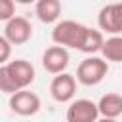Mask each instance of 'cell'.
Returning <instances> with one entry per match:
<instances>
[{"label":"cell","mask_w":122,"mask_h":122,"mask_svg":"<svg viewBox=\"0 0 122 122\" xmlns=\"http://www.w3.org/2000/svg\"><path fill=\"white\" fill-rule=\"evenodd\" d=\"M0 92H4V93H8V95L19 92L17 86L13 84V80H11V76H10L8 69H6V65H0Z\"/></svg>","instance_id":"5bb4252c"},{"label":"cell","mask_w":122,"mask_h":122,"mask_svg":"<svg viewBox=\"0 0 122 122\" xmlns=\"http://www.w3.org/2000/svg\"><path fill=\"white\" fill-rule=\"evenodd\" d=\"M4 38L11 44V46H21L27 44L32 38V25L27 17L23 15H15L11 17L6 27H4Z\"/></svg>","instance_id":"5b68a950"},{"label":"cell","mask_w":122,"mask_h":122,"mask_svg":"<svg viewBox=\"0 0 122 122\" xmlns=\"http://www.w3.org/2000/svg\"><path fill=\"white\" fill-rule=\"evenodd\" d=\"M86 25L72 21V19H61L53 25L51 30V42L55 46H63V48H71V50H80V44L84 40L86 34Z\"/></svg>","instance_id":"6da1fadb"},{"label":"cell","mask_w":122,"mask_h":122,"mask_svg":"<svg viewBox=\"0 0 122 122\" xmlns=\"http://www.w3.org/2000/svg\"><path fill=\"white\" fill-rule=\"evenodd\" d=\"M6 69H8V72H10L11 80H13V84L17 86V90L29 88V86L34 82V78H36V71H34L32 63L27 61V59H13V61H8V63H6Z\"/></svg>","instance_id":"ba28073f"},{"label":"cell","mask_w":122,"mask_h":122,"mask_svg":"<svg viewBox=\"0 0 122 122\" xmlns=\"http://www.w3.org/2000/svg\"><path fill=\"white\" fill-rule=\"evenodd\" d=\"M8 105H10V111L19 114V116H34L40 111L42 101H40V97L34 92L25 88V90H19V92L11 93Z\"/></svg>","instance_id":"3957f363"},{"label":"cell","mask_w":122,"mask_h":122,"mask_svg":"<svg viewBox=\"0 0 122 122\" xmlns=\"http://www.w3.org/2000/svg\"><path fill=\"white\" fill-rule=\"evenodd\" d=\"M15 4H23V6H27V4H34L36 0H13Z\"/></svg>","instance_id":"e0dca14e"},{"label":"cell","mask_w":122,"mask_h":122,"mask_svg":"<svg viewBox=\"0 0 122 122\" xmlns=\"http://www.w3.org/2000/svg\"><path fill=\"white\" fill-rule=\"evenodd\" d=\"M107 72H109V63L103 57L88 55L76 67V76L74 78L82 86H97L99 82H103V78L107 76Z\"/></svg>","instance_id":"7a4b0ae2"},{"label":"cell","mask_w":122,"mask_h":122,"mask_svg":"<svg viewBox=\"0 0 122 122\" xmlns=\"http://www.w3.org/2000/svg\"><path fill=\"white\" fill-rule=\"evenodd\" d=\"M103 40H105V36H103V32H101L99 29H92V27H88V29H86V34H84V40H82L78 51L88 53V55H95L97 51H101Z\"/></svg>","instance_id":"4fadbf2b"},{"label":"cell","mask_w":122,"mask_h":122,"mask_svg":"<svg viewBox=\"0 0 122 122\" xmlns=\"http://www.w3.org/2000/svg\"><path fill=\"white\" fill-rule=\"evenodd\" d=\"M97 111L101 118H118L122 114V95L114 92L101 95L97 101Z\"/></svg>","instance_id":"8fae6325"},{"label":"cell","mask_w":122,"mask_h":122,"mask_svg":"<svg viewBox=\"0 0 122 122\" xmlns=\"http://www.w3.org/2000/svg\"><path fill=\"white\" fill-rule=\"evenodd\" d=\"M69 50L63 46H50L46 48V51L42 53V67L50 72V74H59L65 72V69L69 67Z\"/></svg>","instance_id":"9c48e42d"},{"label":"cell","mask_w":122,"mask_h":122,"mask_svg":"<svg viewBox=\"0 0 122 122\" xmlns=\"http://www.w3.org/2000/svg\"><path fill=\"white\" fill-rule=\"evenodd\" d=\"M50 93L57 103H71L76 93V78L69 72H59L50 84Z\"/></svg>","instance_id":"52a82bcc"},{"label":"cell","mask_w":122,"mask_h":122,"mask_svg":"<svg viewBox=\"0 0 122 122\" xmlns=\"http://www.w3.org/2000/svg\"><path fill=\"white\" fill-rule=\"evenodd\" d=\"M97 25L101 32H107L111 36L122 34V2L103 6L97 13Z\"/></svg>","instance_id":"277c9868"},{"label":"cell","mask_w":122,"mask_h":122,"mask_svg":"<svg viewBox=\"0 0 122 122\" xmlns=\"http://www.w3.org/2000/svg\"><path fill=\"white\" fill-rule=\"evenodd\" d=\"M11 17H15V2L13 0H0V21L8 23Z\"/></svg>","instance_id":"9a60e30c"},{"label":"cell","mask_w":122,"mask_h":122,"mask_svg":"<svg viewBox=\"0 0 122 122\" xmlns=\"http://www.w3.org/2000/svg\"><path fill=\"white\" fill-rule=\"evenodd\" d=\"M67 122H95L99 118L97 103L92 99H72L65 112Z\"/></svg>","instance_id":"8992f818"},{"label":"cell","mask_w":122,"mask_h":122,"mask_svg":"<svg viewBox=\"0 0 122 122\" xmlns=\"http://www.w3.org/2000/svg\"><path fill=\"white\" fill-rule=\"evenodd\" d=\"M95 122H118L116 118H97Z\"/></svg>","instance_id":"ac0fdd59"},{"label":"cell","mask_w":122,"mask_h":122,"mask_svg":"<svg viewBox=\"0 0 122 122\" xmlns=\"http://www.w3.org/2000/svg\"><path fill=\"white\" fill-rule=\"evenodd\" d=\"M61 11H63L61 0H36L34 2V13L46 25L57 23L61 17Z\"/></svg>","instance_id":"30bf717a"},{"label":"cell","mask_w":122,"mask_h":122,"mask_svg":"<svg viewBox=\"0 0 122 122\" xmlns=\"http://www.w3.org/2000/svg\"><path fill=\"white\" fill-rule=\"evenodd\" d=\"M101 57L109 63H122V34H114L103 40L101 46Z\"/></svg>","instance_id":"7c38bea8"},{"label":"cell","mask_w":122,"mask_h":122,"mask_svg":"<svg viewBox=\"0 0 122 122\" xmlns=\"http://www.w3.org/2000/svg\"><path fill=\"white\" fill-rule=\"evenodd\" d=\"M11 57V44L4 38V34L0 36V65H6Z\"/></svg>","instance_id":"2e32d148"}]
</instances>
